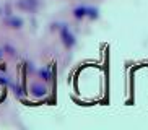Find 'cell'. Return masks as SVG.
Instances as JSON below:
<instances>
[{"mask_svg": "<svg viewBox=\"0 0 148 130\" xmlns=\"http://www.w3.org/2000/svg\"><path fill=\"white\" fill-rule=\"evenodd\" d=\"M16 7L20 10H25V12H36L39 7V0H20Z\"/></svg>", "mask_w": 148, "mask_h": 130, "instance_id": "obj_1", "label": "cell"}, {"mask_svg": "<svg viewBox=\"0 0 148 130\" xmlns=\"http://www.w3.org/2000/svg\"><path fill=\"white\" fill-rule=\"evenodd\" d=\"M31 93H33L36 98H42V96H46V93H47V91H46V88H44V86L33 85V86H31Z\"/></svg>", "mask_w": 148, "mask_h": 130, "instance_id": "obj_4", "label": "cell"}, {"mask_svg": "<svg viewBox=\"0 0 148 130\" xmlns=\"http://www.w3.org/2000/svg\"><path fill=\"white\" fill-rule=\"evenodd\" d=\"M86 15H90L91 18H96L98 12L95 8H90V7H78V8H75V18H83Z\"/></svg>", "mask_w": 148, "mask_h": 130, "instance_id": "obj_3", "label": "cell"}, {"mask_svg": "<svg viewBox=\"0 0 148 130\" xmlns=\"http://www.w3.org/2000/svg\"><path fill=\"white\" fill-rule=\"evenodd\" d=\"M41 77L44 78V80H49V78H51V70H46V68H42L41 70Z\"/></svg>", "mask_w": 148, "mask_h": 130, "instance_id": "obj_6", "label": "cell"}, {"mask_svg": "<svg viewBox=\"0 0 148 130\" xmlns=\"http://www.w3.org/2000/svg\"><path fill=\"white\" fill-rule=\"evenodd\" d=\"M7 25L12 26V28H21L23 20L21 18H16V16H8L7 18Z\"/></svg>", "mask_w": 148, "mask_h": 130, "instance_id": "obj_5", "label": "cell"}, {"mask_svg": "<svg viewBox=\"0 0 148 130\" xmlns=\"http://www.w3.org/2000/svg\"><path fill=\"white\" fill-rule=\"evenodd\" d=\"M60 38H62V42H64V46H65V47H72V46L75 44L73 34L69 31V28H67L65 25L60 28Z\"/></svg>", "mask_w": 148, "mask_h": 130, "instance_id": "obj_2", "label": "cell"}, {"mask_svg": "<svg viewBox=\"0 0 148 130\" xmlns=\"http://www.w3.org/2000/svg\"><path fill=\"white\" fill-rule=\"evenodd\" d=\"M0 55H2V51H0Z\"/></svg>", "mask_w": 148, "mask_h": 130, "instance_id": "obj_7", "label": "cell"}]
</instances>
